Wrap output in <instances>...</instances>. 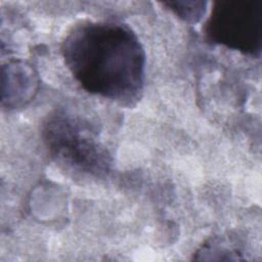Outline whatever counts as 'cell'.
Segmentation results:
<instances>
[{
  "label": "cell",
  "mask_w": 262,
  "mask_h": 262,
  "mask_svg": "<svg viewBox=\"0 0 262 262\" xmlns=\"http://www.w3.org/2000/svg\"><path fill=\"white\" fill-rule=\"evenodd\" d=\"M64 63L88 92L123 105L140 99L145 51L127 25L84 20L75 25L61 45Z\"/></svg>",
  "instance_id": "6da1fadb"
},
{
  "label": "cell",
  "mask_w": 262,
  "mask_h": 262,
  "mask_svg": "<svg viewBox=\"0 0 262 262\" xmlns=\"http://www.w3.org/2000/svg\"><path fill=\"white\" fill-rule=\"evenodd\" d=\"M42 136L51 159L63 170L89 177H101L108 172L111 155L85 120L55 112L44 123Z\"/></svg>",
  "instance_id": "7a4b0ae2"
},
{
  "label": "cell",
  "mask_w": 262,
  "mask_h": 262,
  "mask_svg": "<svg viewBox=\"0 0 262 262\" xmlns=\"http://www.w3.org/2000/svg\"><path fill=\"white\" fill-rule=\"evenodd\" d=\"M205 34L213 43L259 56L262 48V2H216L206 21Z\"/></svg>",
  "instance_id": "3957f363"
},
{
  "label": "cell",
  "mask_w": 262,
  "mask_h": 262,
  "mask_svg": "<svg viewBox=\"0 0 262 262\" xmlns=\"http://www.w3.org/2000/svg\"><path fill=\"white\" fill-rule=\"evenodd\" d=\"M39 76L32 64L11 59L1 69V104L4 108L17 110L29 104L39 89Z\"/></svg>",
  "instance_id": "277c9868"
},
{
  "label": "cell",
  "mask_w": 262,
  "mask_h": 262,
  "mask_svg": "<svg viewBox=\"0 0 262 262\" xmlns=\"http://www.w3.org/2000/svg\"><path fill=\"white\" fill-rule=\"evenodd\" d=\"M163 4L179 18L189 24L199 23L207 11L205 1H171Z\"/></svg>",
  "instance_id": "5b68a950"
}]
</instances>
